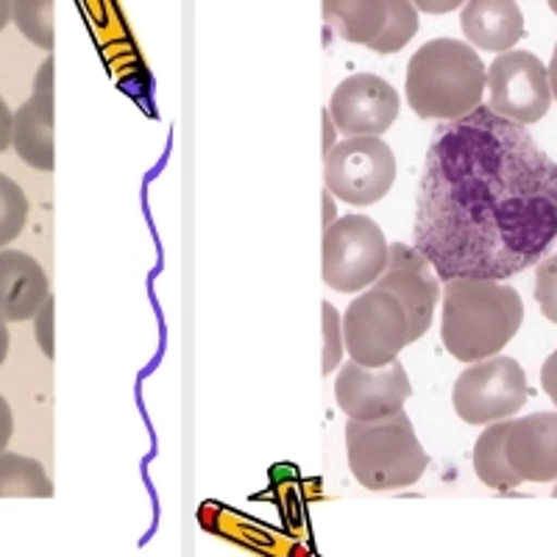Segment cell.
<instances>
[{
	"label": "cell",
	"mask_w": 557,
	"mask_h": 557,
	"mask_svg": "<svg viewBox=\"0 0 557 557\" xmlns=\"http://www.w3.org/2000/svg\"><path fill=\"white\" fill-rule=\"evenodd\" d=\"M487 73V109L516 126L539 123L552 101L546 64L530 51H507L491 62Z\"/></svg>",
	"instance_id": "cell-9"
},
{
	"label": "cell",
	"mask_w": 557,
	"mask_h": 557,
	"mask_svg": "<svg viewBox=\"0 0 557 557\" xmlns=\"http://www.w3.org/2000/svg\"><path fill=\"white\" fill-rule=\"evenodd\" d=\"M418 32V12L412 3L405 0H387V23L380 37L368 45L376 53H396L401 51Z\"/></svg>",
	"instance_id": "cell-21"
},
{
	"label": "cell",
	"mask_w": 557,
	"mask_h": 557,
	"mask_svg": "<svg viewBox=\"0 0 557 557\" xmlns=\"http://www.w3.org/2000/svg\"><path fill=\"white\" fill-rule=\"evenodd\" d=\"M513 421V418H510ZM510 421H499V424L485 426L480 437H476L474 446V471L480 476V482H485L487 487H496V491H513L521 485V480L516 476V471L510 469L505 451L507 430H510Z\"/></svg>",
	"instance_id": "cell-18"
},
{
	"label": "cell",
	"mask_w": 557,
	"mask_h": 557,
	"mask_svg": "<svg viewBox=\"0 0 557 557\" xmlns=\"http://www.w3.org/2000/svg\"><path fill=\"white\" fill-rule=\"evenodd\" d=\"M376 290L391 293L407 312L410 343L424 337L432 326L435 305L441 298V278L435 276L426 257L416 246L393 243L387 246V268L376 278Z\"/></svg>",
	"instance_id": "cell-12"
},
{
	"label": "cell",
	"mask_w": 557,
	"mask_h": 557,
	"mask_svg": "<svg viewBox=\"0 0 557 557\" xmlns=\"http://www.w3.org/2000/svg\"><path fill=\"white\" fill-rule=\"evenodd\" d=\"M12 435H14L12 407H9V401L0 396V451L7 449L9 441H12Z\"/></svg>",
	"instance_id": "cell-28"
},
{
	"label": "cell",
	"mask_w": 557,
	"mask_h": 557,
	"mask_svg": "<svg viewBox=\"0 0 557 557\" xmlns=\"http://www.w3.org/2000/svg\"><path fill=\"white\" fill-rule=\"evenodd\" d=\"M466 39L482 51L507 53L524 37V12L510 0H471L460 12Z\"/></svg>",
	"instance_id": "cell-15"
},
{
	"label": "cell",
	"mask_w": 557,
	"mask_h": 557,
	"mask_svg": "<svg viewBox=\"0 0 557 557\" xmlns=\"http://www.w3.org/2000/svg\"><path fill=\"white\" fill-rule=\"evenodd\" d=\"M42 103H53V59H45L39 67L37 78H34V96Z\"/></svg>",
	"instance_id": "cell-26"
},
{
	"label": "cell",
	"mask_w": 557,
	"mask_h": 557,
	"mask_svg": "<svg viewBox=\"0 0 557 557\" xmlns=\"http://www.w3.org/2000/svg\"><path fill=\"white\" fill-rule=\"evenodd\" d=\"M321 321H323V355H321V371L323 376L332 374L335 368H341L343 362V323L341 312L330 305V301H321Z\"/></svg>",
	"instance_id": "cell-23"
},
{
	"label": "cell",
	"mask_w": 557,
	"mask_h": 557,
	"mask_svg": "<svg viewBox=\"0 0 557 557\" xmlns=\"http://www.w3.org/2000/svg\"><path fill=\"white\" fill-rule=\"evenodd\" d=\"M323 165L326 190L351 207L376 203L396 182V157L382 137L337 139Z\"/></svg>",
	"instance_id": "cell-8"
},
{
	"label": "cell",
	"mask_w": 557,
	"mask_h": 557,
	"mask_svg": "<svg viewBox=\"0 0 557 557\" xmlns=\"http://www.w3.org/2000/svg\"><path fill=\"white\" fill-rule=\"evenodd\" d=\"M321 203H323V215H321V223H323V232L332 226V223L337 221V207H335V196H332L330 190H323L321 196Z\"/></svg>",
	"instance_id": "cell-31"
},
{
	"label": "cell",
	"mask_w": 557,
	"mask_h": 557,
	"mask_svg": "<svg viewBox=\"0 0 557 557\" xmlns=\"http://www.w3.org/2000/svg\"><path fill=\"white\" fill-rule=\"evenodd\" d=\"M28 221V198L20 184L0 173V248L20 237Z\"/></svg>",
	"instance_id": "cell-22"
},
{
	"label": "cell",
	"mask_w": 557,
	"mask_h": 557,
	"mask_svg": "<svg viewBox=\"0 0 557 557\" xmlns=\"http://www.w3.org/2000/svg\"><path fill=\"white\" fill-rule=\"evenodd\" d=\"M399 92L374 73H357L341 82L326 107L343 139L382 137L399 117Z\"/></svg>",
	"instance_id": "cell-11"
},
{
	"label": "cell",
	"mask_w": 557,
	"mask_h": 557,
	"mask_svg": "<svg viewBox=\"0 0 557 557\" xmlns=\"http://www.w3.org/2000/svg\"><path fill=\"white\" fill-rule=\"evenodd\" d=\"M552 9H555V14H557V3H552Z\"/></svg>",
	"instance_id": "cell-36"
},
{
	"label": "cell",
	"mask_w": 557,
	"mask_h": 557,
	"mask_svg": "<svg viewBox=\"0 0 557 557\" xmlns=\"http://www.w3.org/2000/svg\"><path fill=\"white\" fill-rule=\"evenodd\" d=\"M535 301L541 312L557 323V253H549L535 268Z\"/></svg>",
	"instance_id": "cell-24"
},
{
	"label": "cell",
	"mask_w": 557,
	"mask_h": 557,
	"mask_svg": "<svg viewBox=\"0 0 557 557\" xmlns=\"http://www.w3.org/2000/svg\"><path fill=\"white\" fill-rule=\"evenodd\" d=\"M555 496H557V485H555Z\"/></svg>",
	"instance_id": "cell-37"
},
{
	"label": "cell",
	"mask_w": 557,
	"mask_h": 557,
	"mask_svg": "<svg viewBox=\"0 0 557 557\" xmlns=\"http://www.w3.org/2000/svg\"><path fill=\"white\" fill-rule=\"evenodd\" d=\"M321 123H323V146H321V153H323V162H326V157H330L332 153V148L337 146V128H335V123H332V117H330V112H326V109H323L321 112Z\"/></svg>",
	"instance_id": "cell-29"
},
{
	"label": "cell",
	"mask_w": 557,
	"mask_h": 557,
	"mask_svg": "<svg viewBox=\"0 0 557 557\" xmlns=\"http://www.w3.org/2000/svg\"><path fill=\"white\" fill-rule=\"evenodd\" d=\"M12 148L26 165L53 171V103L28 98L12 114Z\"/></svg>",
	"instance_id": "cell-16"
},
{
	"label": "cell",
	"mask_w": 557,
	"mask_h": 557,
	"mask_svg": "<svg viewBox=\"0 0 557 557\" xmlns=\"http://www.w3.org/2000/svg\"><path fill=\"white\" fill-rule=\"evenodd\" d=\"M505 451L521 482H557V412L513 418Z\"/></svg>",
	"instance_id": "cell-13"
},
{
	"label": "cell",
	"mask_w": 557,
	"mask_h": 557,
	"mask_svg": "<svg viewBox=\"0 0 557 557\" xmlns=\"http://www.w3.org/2000/svg\"><path fill=\"white\" fill-rule=\"evenodd\" d=\"M557 240V165L487 107L437 128L416 203V248L437 278L499 282Z\"/></svg>",
	"instance_id": "cell-1"
},
{
	"label": "cell",
	"mask_w": 557,
	"mask_h": 557,
	"mask_svg": "<svg viewBox=\"0 0 557 557\" xmlns=\"http://www.w3.org/2000/svg\"><path fill=\"white\" fill-rule=\"evenodd\" d=\"M530 399L524 368L513 357H491L466 368L455 382L451 405L466 424L491 426L510 421Z\"/></svg>",
	"instance_id": "cell-7"
},
{
	"label": "cell",
	"mask_w": 557,
	"mask_h": 557,
	"mask_svg": "<svg viewBox=\"0 0 557 557\" xmlns=\"http://www.w3.org/2000/svg\"><path fill=\"white\" fill-rule=\"evenodd\" d=\"M321 12L341 39L371 45L387 23V0H326Z\"/></svg>",
	"instance_id": "cell-17"
},
{
	"label": "cell",
	"mask_w": 557,
	"mask_h": 557,
	"mask_svg": "<svg viewBox=\"0 0 557 557\" xmlns=\"http://www.w3.org/2000/svg\"><path fill=\"white\" fill-rule=\"evenodd\" d=\"M51 298V282L32 253L3 248L0 251V318L32 321Z\"/></svg>",
	"instance_id": "cell-14"
},
{
	"label": "cell",
	"mask_w": 557,
	"mask_h": 557,
	"mask_svg": "<svg viewBox=\"0 0 557 557\" xmlns=\"http://www.w3.org/2000/svg\"><path fill=\"white\" fill-rule=\"evenodd\" d=\"M524 323V301L505 282L455 278L444 287L441 341L460 362H482L499 357Z\"/></svg>",
	"instance_id": "cell-2"
},
{
	"label": "cell",
	"mask_w": 557,
	"mask_h": 557,
	"mask_svg": "<svg viewBox=\"0 0 557 557\" xmlns=\"http://www.w3.org/2000/svg\"><path fill=\"white\" fill-rule=\"evenodd\" d=\"M343 323V348L351 362L366 368H385L399 360L410 346L405 307L385 290L368 287L348 305Z\"/></svg>",
	"instance_id": "cell-6"
},
{
	"label": "cell",
	"mask_w": 557,
	"mask_h": 557,
	"mask_svg": "<svg viewBox=\"0 0 557 557\" xmlns=\"http://www.w3.org/2000/svg\"><path fill=\"white\" fill-rule=\"evenodd\" d=\"M12 146V109L0 98V153Z\"/></svg>",
	"instance_id": "cell-30"
},
{
	"label": "cell",
	"mask_w": 557,
	"mask_h": 557,
	"mask_svg": "<svg viewBox=\"0 0 557 557\" xmlns=\"http://www.w3.org/2000/svg\"><path fill=\"white\" fill-rule=\"evenodd\" d=\"M387 268V240L368 215L337 218L321 240V276L337 293H362Z\"/></svg>",
	"instance_id": "cell-5"
},
{
	"label": "cell",
	"mask_w": 557,
	"mask_h": 557,
	"mask_svg": "<svg viewBox=\"0 0 557 557\" xmlns=\"http://www.w3.org/2000/svg\"><path fill=\"white\" fill-rule=\"evenodd\" d=\"M34 332L45 357H53V298H48L34 318Z\"/></svg>",
	"instance_id": "cell-25"
},
{
	"label": "cell",
	"mask_w": 557,
	"mask_h": 557,
	"mask_svg": "<svg viewBox=\"0 0 557 557\" xmlns=\"http://www.w3.org/2000/svg\"><path fill=\"white\" fill-rule=\"evenodd\" d=\"M412 7H416V12L444 14V12H451V9H457L460 3H457V0H449V3H432V0H418V3H412Z\"/></svg>",
	"instance_id": "cell-32"
},
{
	"label": "cell",
	"mask_w": 557,
	"mask_h": 557,
	"mask_svg": "<svg viewBox=\"0 0 557 557\" xmlns=\"http://www.w3.org/2000/svg\"><path fill=\"white\" fill-rule=\"evenodd\" d=\"M7 355H9V326L7 321L0 318V366H3Z\"/></svg>",
	"instance_id": "cell-34"
},
{
	"label": "cell",
	"mask_w": 557,
	"mask_h": 557,
	"mask_svg": "<svg viewBox=\"0 0 557 557\" xmlns=\"http://www.w3.org/2000/svg\"><path fill=\"white\" fill-rule=\"evenodd\" d=\"M412 396L410 376L399 360L385 368H366L357 362H343L335 380L337 407L348 421H382L405 410Z\"/></svg>",
	"instance_id": "cell-10"
},
{
	"label": "cell",
	"mask_w": 557,
	"mask_h": 557,
	"mask_svg": "<svg viewBox=\"0 0 557 557\" xmlns=\"http://www.w3.org/2000/svg\"><path fill=\"white\" fill-rule=\"evenodd\" d=\"M348 469L368 491L410 487L424 476L430 455L418 441L405 410L382 421H348L346 424Z\"/></svg>",
	"instance_id": "cell-4"
},
{
	"label": "cell",
	"mask_w": 557,
	"mask_h": 557,
	"mask_svg": "<svg viewBox=\"0 0 557 557\" xmlns=\"http://www.w3.org/2000/svg\"><path fill=\"white\" fill-rule=\"evenodd\" d=\"M53 485L42 462L14 451H0V499H51Z\"/></svg>",
	"instance_id": "cell-19"
},
{
	"label": "cell",
	"mask_w": 557,
	"mask_h": 557,
	"mask_svg": "<svg viewBox=\"0 0 557 557\" xmlns=\"http://www.w3.org/2000/svg\"><path fill=\"white\" fill-rule=\"evenodd\" d=\"M485 64L469 42L430 39L407 62L405 92L412 112L424 121H460L482 107Z\"/></svg>",
	"instance_id": "cell-3"
},
{
	"label": "cell",
	"mask_w": 557,
	"mask_h": 557,
	"mask_svg": "<svg viewBox=\"0 0 557 557\" xmlns=\"http://www.w3.org/2000/svg\"><path fill=\"white\" fill-rule=\"evenodd\" d=\"M541 385H544L546 396L552 399V405L557 407V348L546 357L544 368H541Z\"/></svg>",
	"instance_id": "cell-27"
},
{
	"label": "cell",
	"mask_w": 557,
	"mask_h": 557,
	"mask_svg": "<svg viewBox=\"0 0 557 557\" xmlns=\"http://www.w3.org/2000/svg\"><path fill=\"white\" fill-rule=\"evenodd\" d=\"M12 20L20 34L42 51L53 48V3L51 0H20L12 3Z\"/></svg>",
	"instance_id": "cell-20"
},
{
	"label": "cell",
	"mask_w": 557,
	"mask_h": 557,
	"mask_svg": "<svg viewBox=\"0 0 557 557\" xmlns=\"http://www.w3.org/2000/svg\"><path fill=\"white\" fill-rule=\"evenodd\" d=\"M546 76H549V87H552V101H557V45L555 53H552V62L546 67Z\"/></svg>",
	"instance_id": "cell-33"
},
{
	"label": "cell",
	"mask_w": 557,
	"mask_h": 557,
	"mask_svg": "<svg viewBox=\"0 0 557 557\" xmlns=\"http://www.w3.org/2000/svg\"><path fill=\"white\" fill-rule=\"evenodd\" d=\"M9 20H12V3L7 0H0V32L9 26Z\"/></svg>",
	"instance_id": "cell-35"
}]
</instances>
